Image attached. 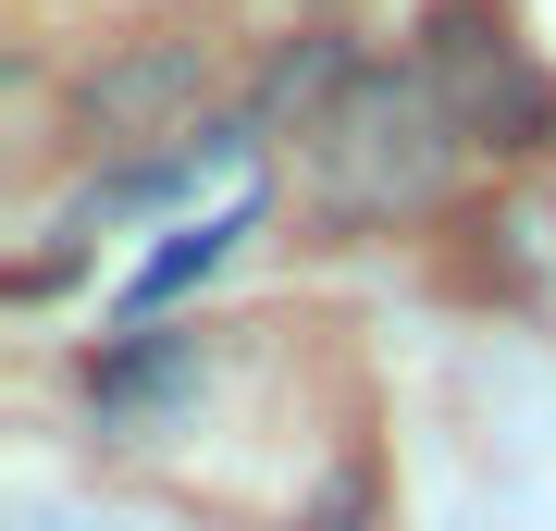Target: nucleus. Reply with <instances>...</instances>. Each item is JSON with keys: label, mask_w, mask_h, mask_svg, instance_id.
I'll use <instances>...</instances> for the list:
<instances>
[{"label": "nucleus", "mask_w": 556, "mask_h": 531, "mask_svg": "<svg viewBox=\"0 0 556 531\" xmlns=\"http://www.w3.org/2000/svg\"><path fill=\"white\" fill-rule=\"evenodd\" d=\"M309 149H321V186L346 211H420L457 161V112L420 62L408 75H346V99L309 124Z\"/></svg>", "instance_id": "nucleus-1"}, {"label": "nucleus", "mask_w": 556, "mask_h": 531, "mask_svg": "<svg viewBox=\"0 0 556 531\" xmlns=\"http://www.w3.org/2000/svg\"><path fill=\"white\" fill-rule=\"evenodd\" d=\"M199 99H211V50L199 38H149V50H112L100 75L75 87V137L87 149H211L199 137Z\"/></svg>", "instance_id": "nucleus-2"}, {"label": "nucleus", "mask_w": 556, "mask_h": 531, "mask_svg": "<svg viewBox=\"0 0 556 531\" xmlns=\"http://www.w3.org/2000/svg\"><path fill=\"white\" fill-rule=\"evenodd\" d=\"M420 75L445 87L457 137H495V149H519V137L556 112L544 75H532V62H519V38H507V13H482V0H445V13H433V50H420Z\"/></svg>", "instance_id": "nucleus-3"}, {"label": "nucleus", "mask_w": 556, "mask_h": 531, "mask_svg": "<svg viewBox=\"0 0 556 531\" xmlns=\"http://www.w3.org/2000/svg\"><path fill=\"white\" fill-rule=\"evenodd\" d=\"M236 236H248V211H223V223H199V236H174V248H161L137 285H124V309H137V321H149V309H174V296L199 285V273H223V248H236Z\"/></svg>", "instance_id": "nucleus-4"}]
</instances>
